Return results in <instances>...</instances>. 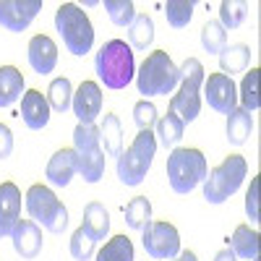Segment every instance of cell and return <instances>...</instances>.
I'll return each instance as SVG.
<instances>
[{"mask_svg":"<svg viewBox=\"0 0 261 261\" xmlns=\"http://www.w3.org/2000/svg\"><path fill=\"white\" fill-rule=\"evenodd\" d=\"M94 68L99 81L107 89H125L136 76V63H134V50H130L123 39H110L99 47L94 58Z\"/></svg>","mask_w":261,"mask_h":261,"instance_id":"1","label":"cell"},{"mask_svg":"<svg viewBox=\"0 0 261 261\" xmlns=\"http://www.w3.org/2000/svg\"><path fill=\"white\" fill-rule=\"evenodd\" d=\"M178 84H180V68L172 63V58L165 50L149 53L136 73L139 94L146 97H167Z\"/></svg>","mask_w":261,"mask_h":261,"instance_id":"2","label":"cell"},{"mask_svg":"<svg viewBox=\"0 0 261 261\" xmlns=\"http://www.w3.org/2000/svg\"><path fill=\"white\" fill-rule=\"evenodd\" d=\"M209 172L206 157L201 149H172L167 157V180L170 188L186 196L191 193L199 183H204Z\"/></svg>","mask_w":261,"mask_h":261,"instance_id":"3","label":"cell"},{"mask_svg":"<svg viewBox=\"0 0 261 261\" xmlns=\"http://www.w3.org/2000/svg\"><path fill=\"white\" fill-rule=\"evenodd\" d=\"M201 86H204V65L199 58H188L180 65V89L170 99V113H175L183 123H193L201 110Z\"/></svg>","mask_w":261,"mask_h":261,"instance_id":"4","label":"cell"},{"mask_svg":"<svg viewBox=\"0 0 261 261\" xmlns=\"http://www.w3.org/2000/svg\"><path fill=\"white\" fill-rule=\"evenodd\" d=\"M248 175V162L241 154L225 157L217 167H212L204 178V199L209 204H225L230 196L241 188L243 178Z\"/></svg>","mask_w":261,"mask_h":261,"instance_id":"5","label":"cell"},{"mask_svg":"<svg viewBox=\"0 0 261 261\" xmlns=\"http://www.w3.org/2000/svg\"><path fill=\"white\" fill-rule=\"evenodd\" d=\"M157 154V139L151 130H139L134 144L118 157V178L125 186H141L146 172L151 167V160Z\"/></svg>","mask_w":261,"mask_h":261,"instance_id":"6","label":"cell"},{"mask_svg":"<svg viewBox=\"0 0 261 261\" xmlns=\"http://www.w3.org/2000/svg\"><path fill=\"white\" fill-rule=\"evenodd\" d=\"M55 27L65 42L68 53L73 55H86L94 45V27L89 16H86L76 3H63L55 11Z\"/></svg>","mask_w":261,"mask_h":261,"instance_id":"7","label":"cell"},{"mask_svg":"<svg viewBox=\"0 0 261 261\" xmlns=\"http://www.w3.org/2000/svg\"><path fill=\"white\" fill-rule=\"evenodd\" d=\"M27 212L37 225H42L50 232H63L68 227V209L63 206V201L55 196L53 188L42 183L27 191Z\"/></svg>","mask_w":261,"mask_h":261,"instance_id":"8","label":"cell"},{"mask_svg":"<svg viewBox=\"0 0 261 261\" xmlns=\"http://www.w3.org/2000/svg\"><path fill=\"white\" fill-rule=\"evenodd\" d=\"M141 243L144 251L157 258V261H167V258H175L180 253V232L175 230V225L170 222H149L141 230Z\"/></svg>","mask_w":261,"mask_h":261,"instance_id":"9","label":"cell"},{"mask_svg":"<svg viewBox=\"0 0 261 261\" xmlns=\"http://www.w3.org/2000/svg\"><path fill=\"white\" fill-rule=\"evenodd\" d=\"M204 99L212 110L230 115L238 107V86L225 73H209V79H204Z\"/></svg>","mask_w":261,"mask_h":261,"instance_id":"10","label":"cell"},{"mask_svg":"<svg viewBox=\"0 0 261 261\" xmlns=\"http://www.w3.org/2000/svg\"><path fill=\"white\" fill-rule=\"evenodd\" d=\"M39 11L42 0H0V27L8 32H24Z\"/></svg>","mask_w":261,"mask_h":261,"instance_id":"11","label":"cell"},{"mask_svg":"<svg viewBox=\"0 0 261 261\" xmlns=\"http://www.w3.org/2000/svg\"><path fill=\"white\" fill-rule=\"evenodd\" d=\"M73 115L79 118L81 125H92L97 120V115L102 113V89L94 81H84L79 89L73 92Z\"/></svg>","mask_w":261,"mask_h":261,"instance_id":"12","label":"cell"},{"mask_svg":"<svg viewBox=\"0 0 261 261\" xmlns=\"http://www.w3.org/2000/svg\"><path fill=\"white\" fill-rule=\"evenodd\" d=\"M21 220V191L16 183H0V238H11Z\"/></svg>","mask_w":261,"mask_h":261,"instance_id":"13","label":"cell"},{"mask_svg":"<svg viewBox=\"0 0 261 261\" xmlns=\"http://www.w3.org/2000/svg\"><path fill=\"white\" fill-rule=\"evenodd\" d=\"M27 55H29V65L39 73V76H47L55 71L58 65V45L47 37V34H37L29 39V47H27Z\"/></svg>","mask_w":261,"mask_h":261,"instance_id":"14","label":"cell"},{"mask_svg":"<svg viewBox=\"0 0 261 261\" xmlns=\"http://www.w3.org/2000/svg\"><path fill=\"white\" fill-rule=\"evenodd\" d=\"M11 241L21 258H37L42 251V230L34 220H18L11 232Z\"/></svg>","mask_w":261,"mask_h":261,"instance_id":"15","label":"cell"},{"mask_svg":"<svg viewBox=\"0 0 261 261\" xmlns=\"http://www.w3.org/2000/svg\"><path fill=\"white\" fill-rule=\"evenodd\" d=\"M73 175H76V151L63 146V149H58L55 154L50 157L47 170H45V178H47L50 186L63 188V186H68L73 180Z\"/></svg>","mask_w":261,"mask_h":261,"instance_id":"16","label":"cell"},{"mask_svg":"<svg viewBox=\"0 0 261 261\" xmlns=\"http://www.w3.org/2000/svg\"><path fill=\"white\" fill-rule=\"evenodd\" d=\"M21 118H24L27 128L32 130H42L50 120V105H47V97H42V92L37 89H29L21 97Z\"/></svg>","mask_w":261,"mask_h":261,"instance_id":"17","label":"cell"},{"mask_svg":"<svg viewBox=\"0 0 261 261\" xmlns=\"http://www.w3.org/2000/svg\"><path fill=\"white\" fill-rule=\"evenodd\" d=\"M81 227L89 232L94 241H105L110 232V214L99 201H89L84 206V217H81Z\"/></svg>","mask_w":261,"mask_h":261,"instance_id":"18","label":"cell"},{"mask_svg":"<svg viewBox=\"0 0 261 261\" xmlns=\"http://www.w3.org/2000/svg\"><path fill=\"white\" fill-rule=\"evenodd\" d=\"M24 94V73L16 65H0V107H11Z\"/></svg>","mask_w":261,"mask_h":261,"instance_id":"19","label":"cell"},{"mask_svg":"<svg viewBox=\"0 0 261 261\" xmlns=\"http://www.w3.org/2000/svg\"><path fill=\"white\" fill-rule=\"evenodd\" d=\"M230 251L235 258H258V230L251 225H238L232 238H230Z\"/></svg>","mask_w":261,"mask_h":261,"instance_id":"20","label":"cell"},{"mask_svg":"<svg viewBox=\"0 0 261 261\" xmlns=\"http://www.w3.org/2000/svg\"><path fill=\"white\" fill-rule=\"evenodd\" d=\"M105 151L92 149V151H76V172L86 183H99L105 175Z\"/></svg>","mask_w":261,"mask_h":261,"instance_id":"21","label":"cell"},{"mask_svg":"<svg viewBox=\"0 0 261 261\" xmlns=\"http://www.w3.org/2000/svg\"><path fill=\"white\" fill-rule=\"evenodd\" d=\"M154 139H157V144H162L165 149H172L180 139H183V130H186V123L175 115V113H167V115H162V118H157V123H154Z\"/></svg>","mask_w":261,"mask_h":261,"instance_id":"22","label":"cell"},{"mask_svg":"<svg viewBox=\"0 0 261 261\" xmlns=\"http://www.w3.org/2000/svg\"><path fill=\"white\" fill-rule=\"evenodd\" d=\"M251 60V47L243 45V42H238V45H230L220 53V68L225 76L232 79V73H243L246 65Z\"/></svg>","mask_w":261,"mask_h":261,"instance_id":"23","label":"cell"},{"mask_svg":"<svg viewBox=\"0 0 261 261\" xmlns=\"http://www.w3.org/2000/svg\"><path fill=\"white\" fill-rule=\"evenodd\" d=\"M128 47H134L139 53H144L151 42H154V21H151V16L146 13H136L134 24L128 27Z\"/></svg>","mask_w":261,"mask_h":261,"instance_id":"24","label":"cell"},{"mask_svg":"<svg viewBox=\"0 0 261 261\" xmlns=\"http://www.w3.org/2000/svg\"><path fill=\"white\" fill-rule=\"evenodd\" d=\"M251 130H253V118H251V113L243 110V107H235V110L227 115V141L235 144V146H241V144L248 141Z\"/></svg>","mask_w":261,"mask_h":261,"instance_id":"25","label":"cell"},{"mask_svg":"<svg viewBox=\"0 0 261 261\" xmlns=\"http://www.w3.org/2000/svg\"><path fill=\"white\" fill-rule=\"evenodd\" d=\"M99 141H102V151L107 157H120L123 151V130H120V120L115 115H105L102 128H99Z\"/></svg>","mask_w":261,"mask_h":261,"instance_id":"26","label":"cell"},{"mask_svg":"<svg viewBox=\"0 0 261 261\" xmlns=\"http://www.w3.org/2000/svg\"><path fill=\"white\" fill-rule=\"evenodd\" d=\"M71 102H73V86H71V81L65 79V76L53 79L50 89H47V105H50V110L68 113L71 110Z\"/></svg>","mask_w":261,"mask_h":261,"instance_id":"27","label":"cell"},{"mask_svg":"<svg viewBox=\"0 0 261 261\" xmlns=\"http://www.w3.org/2000/svg\"><path fill=\"white\" fill-rule=\"evenodd\" d=\"M97 261H134V243H130V238L125 235L110 238L97 253Z\"/></svg>","mask_w":261,"mask_h":261,"instance_id":"28","label":"cell"},{"mask_svg":"<svg viewBox=\"0 0 261 261\" xmlns=\"http://www.w3.org/2000/svg\"><path fill=\"white\" fill-rule=\"evenodd\" d=\"M151 222V204L146 196H136L130 199L125 206V225L134 227V230H144Z\"/></svg>","mask_w":261,"mask_h":261,"instance_id":"29","label":"cell"},{"mask_svg":"<svg viewBox=\"0 0 261 261\" xmlns=\"http://www.w3.org/2000/svg\"><path fill=\"white\" fill-rule=\"evenodd\" d=\"M248 16L246 0H222L220 3V24L222 29H238Z\"/></svg>","mask_w":261,"mask_h":261,"instance_id":"30","label":"cell"},{"mask_svg":"<svg viewBox=\"0 0 261 261\" xmlns=\"http://www.w3.org/2000/svg\"><path fill=\"white\" fill-rule=\"evenodd\" d=\"M201 45L209 55H220L227 47V32L222 29L220 21H206L201 29Z\"/></svg>","mask_w":261,"mask_h":261,"instance_id":"31","label":"cell"},{"mask_svg":"<svg viewBox=\"0 0 261 261\" xmlns=\"http://www.w3.org/2000/svg\"><path fill=\"white\" fill-rule=\"evenodd\" d=\"M165 16H167V24L172 29H186L193 18V3L191 0H167Z\"/></svg>","mask_w":261,"mask_h":261,"instance_id":"32","label":"cell"},{"mask_svg":"<svg viewBox=\"0 0 261 261\" xmlns=\"http://www.w3.org/2000/svg\"><path fill=\"white\" fill-rule=\"evenodd\" d=\"M105 11L115 27H130L136 18V6L130 0H105Z\"/></svg>","mask_w":261,"mask_h":261,"instance_id":"33","label":"cell"},{"mask_svg":"<svg viewBox=\"0 0 261 261\" xmlns=\"http://www.w3.org/2000/svg\"><path fill=\"white\" fill-rule=\"evenodd\" d=\"M258 68H251V73L243 76V84H241V105L243 110L248 113H256L258 110Z\"/></svg>","mask_w":261,"mask_h":261,"instance_id":"34","label":"cell"},{"mask_svg":"<svg viewBox=\"0 0 261 261\" xmlns=\"http://www.w3.org/2000/svg\"><path fill=\"white\" fill-rule=\"evenodd\" d=\"M92 149H102V141H99V128L92 123V125H76L73 130V151H92Z\"/></svg>","mask_w":261,"mask_h":261,"instance_id":"35","label":"cell"},{"mask_svg":"<svg viewBox=\"0 0 261 261\" xmlns=\"http://www.w3.org/2000/svg\"><path fill=\"white\" fill-rule=\"evenodd\" d=\"M94 246H97V241L86 232L84 227H79L73 235H71V256L76 258V261H89L92 256H94Z\"/></svg>","mask_w":261,"mask_h":261,"instance_id":"36","label":"cell"},{"mask_svg":"<svg viewBox=\"0 0 261 261\" xmlns=\"http://www.w3.org/2000/svg\"><path fill=\"white\" fill-rule=\"evenodd\" d=\"M134 123L139 125V130H151L154 123H157V107L151 102H146V99L136 102V107H134Z\"/></svg>","mask_w":261,"mask_h":261,"instance_id":"37","label":"cell"},{"mask_svg":"<svg viewBox=\"0 0 261 261\" xmlns=\"http://www.w3.org/2000/svg\"><path fill=\"white\" fill-rule=\"evenodd\" d=\"M246 214L251 222H258V178L251 180V188L246 193Z\"/></svg>","mask_w":261,"mask_h":261,"instance_id":"38","label":"cell"},{"mask_svg":"<svg viewBox=\"0 0 261 261\" xmlns=\"http://www.w3.org/2000/svg\"><path fill=\"white\" fill-rule=\"evenodd\" d=\"M11 151H13V130L6 123H0V160L11 157Z\"/></svg>","mask_w":261,"mask_h":261,"instance_id":"39","label":"cell"},{"mask_svg":"<svg viewBox=\"0 0 261 261\" xmlns=\"http://www.w3.org/2000/svg\"><path fill=\"white\" fill-rule=\"evenodd\" d=\"M214 261H238V258H235V253H232L230 248H222L220 253L214 256Z\"/></svg>","mask_w":261,"mask_h":261,"instance_id":"40","label":"cell"},{"mask_svg":"<svg viewBox=\"0 0 261 261\" xmlns=\"http://www.w3.org/2000/svg\"><path fill=\"white\" fill-rule=\"evenodd\" d=\"M175 261H199V258H196V253H193V251H183V253H178V256H175Z\"/></svg>","mask_w":261,"mask_h":261,"instance_id":"41","label":"cell"}]
</instances>
